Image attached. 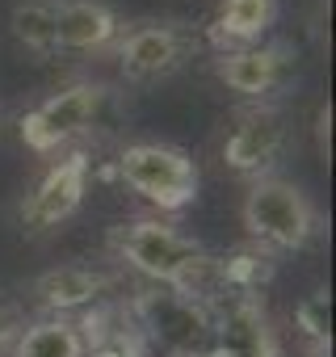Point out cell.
Here are the masks:
<instances>
[{
	"mask_svg": "<svg viewBox=\"0 0 336 357\" xmlns=\"http://www.w3.org/2000/svg\"><path fill=\"white\" fill-rule=\"evenodd\" d=\"M114 252L155 286L181 290L206 303L215 290V257L160 219H135L114 231Z\"/></svg>",
	"mask_w": 336,
	"mask_h": 357,
	"instance_id": "obj_1",
	"label": "cell"
},
{
	"mask_svg": "<svg viewBox=\"0 0 336 357\" xmlns=\"http://www.w3.org/2000/svg\"><path fill=\"white\" fill-rule=\"evenodd\" d=\"M240 219L248 227L252 240H261L265 248L277 252H294L303 244H311V236L319 231V211L315 202L286 176H252V185L240 202Z\"/></svg>",
	"mask_w": 336,
	"mask_h": 357,
	"instance_id": "obj_2",
	"label": "cell"
},
{
	"mask_svg": "<svg viewBox=\"0 0 336 357\" xmlns=\"http://www.w3.org/2000/svg\"><path fill=\"white\" fill-rule=\"evenodd\" d=\"M130 319L151 344H160L173 357H202L211 349V307L194 294L168 286L139 290L130 303Z\"/></svg>",
	"mask_w": 336,
	"mask_h": 357,
	"instance_id": "obj_3",
	"label": "cell"
},
{
	"mask_svg": "<svg viewBox=\"0 0 336 357\" xmlns=\"http://www.w3.org/2000/svg\"><path fill=\"white\" fill-rule=\"evenodd\" d=\"M118 172L139 198H147L160 211H185L202 185L198 164L168 143H130L118 155Z\"/></svg>",
	"mask_w": 336,
	"mask_h": 357,
	"instance_id": "obj_4",
	"label": "cell"
},
{
	"mask_svg": "<svg viewBox=\"0 0 336 357\" xmlns=\"http://www.w3.org/2000/svg\"><path fill=\"white\" fill-rule=\"evenodd\" d=\"M211 307V349L219 357H277V336L257 294H231L206 303Z\"/></svg>",
	"mask_w": 336,
	"mask_h": 357,
	"instance_id": "obj_5",
	"label": "cell"
},
{
	"mask_svg": "<svg viewBox=\"0 0 336 357\" xmlns=\"http://www.w3.org/2000/svg\"><path fill=\"white\" fill-rule=\"evenodd\" d=\"M101 109V89L97 84H72L51 93L43 105H34L22 118V143L38 155L59 151L68 139H76L80 130H89V122Z\"/></svg>",
	"mask_w": 336,
	"mask_h": 357,
	"instance_id": "obj_6",
	"label": "cell"
},
{
	"mask_svg": "<svg viewBox=\"0 0 336 357\" xmlns=\"http://www.w3.org/2000/svg\"><path fill=\"white\" fill-rule=\"evenodd\" d=\"M286 147V118L273 105H252L244 114H236L231 130L223 135V164L244 172V176H269V168L277 164Z\"/></svg>",
	"mask_w": 336,
	"mask_h": 357,
	"instance_id": "obj_7",
	"label": "cell"
},
{
	"mask_svg": "<svg viewBox=\"0 0 336 357\" xmlns=\"http://www.w3.org/2000/svg\"><path fill=\"white\" fill-rule=\"evenodd\" d=\"M84 190H89V155L84 151H72L68 160L51 164L47 176L34 185V194L22 206L26 231H51L63 219H72L84 202Z\"/></svg>",
	"mask_w": 336,
	"mask_h": 357,
	"instance_id": "obj_8",
	"label": "cell"
},
{
	"mask_svg": "<svg viewBox=\"0 0 336 357\" xmlns=\"http://www.w3.org/2000/svg\"><path fill=\"white\" fill-rule=\"evenodd\" d=\"M190 47V34L177 26H139L118 43V63L130 80H160L185 63Z\"/></svg>",
	"mask_w": 336,
	"mask_h": 357,
	"instance_id": "obj_9",
	"label": "cell"
},
{
	"mask_svg": "<svg viewBox=\"0 0 336 357\" xmlns=\"http://www.w3.org/2000/svg\"><path fill=\"white\" fill-rule=\"evenodd\" d=\"M286 47H240V51H223L215 59V76L244 97H265L282 84L286 76Z\"/></svg>",
	"mask_w": 336,
	"mask_h": 357,
	"instance_id": "obj_10",
	"label": "cell"
},
{
	"mask_svg": "<svg viewBox=\"0 0 336 357\" xmlns=\"http://www.w3.org/2000/svg\"><path fill=\"white\" fill-rule=\"evenodd\" d=\"M55 38H59V51H101L118 38V17L101 0H59Z\"/></svg>",
	"mask_w": 336,
	"mask_h": 357,
	"instance_id": "obj_11",
	"label": "cell"
},
{
	"mask_svg": "<svg viewBox=\"0 0 336 357\" xmlns=\"http://www.w3.org/2000/svg\"><path fill=\"white\" fill-rule=\"evenodd\" d=\"M105 290H109V278L97 273V269H84V265H59V269H47V273L34 282L38 307H47V311H55V315L76 311V307H89V303H97Z\"/></svg>",
	"mask_w": 336,
	"mask_h": 357,
	"instance_id": "obj_12",
	"label": "cell"
},
{
	"mask_svg": "<svg viewBox=\"0 0 336 357\" xmlns=\"http://www.w3.org/2000/svg\"><path fill=\"white\" fill-rule=\"evenodd\" d=\"M89 353V336L84 324L68 319V315H47L34 319L17 332V340L9 344V357H84Z\"/></svg>",
	"mask_w": 336,
	"mask_h": 357,
	"instance_id": "obj_13",
	"label": "cell"
},
{
	"mask_svg": "<svg viewBox=\"0 0 336 357\" xmlns=\"http://www.w3.org/2000/svg\"><path fill=\"white\" fill-rule=\"evenodd\" d=\"M277 17V0H223L215 22H211V43L219 47H252L265 38V30Z\"/></svg>",
	"mask_w": 336,
	"mask_h": 357,
	"instance_id": "obj_14",
	"label": "cell"
},
{
	"mask_svg": "<svg viewBox=\"0 0 336 357\" xmlns=\"http://www.w3.org/2000/svg\"><path fill=\"white\" fill-rule=\"evenodd\" d=\"M9 30H13V38L26 51H34L43 59L59 51V38H55V5H51V0H22V5H13Z\"/></svg>",
	"mask_w": 336,
	"mask_h": 357,
	"instance_id": "obj_15",
	"label": "cell"
},
{
	"mask_svg": "<svg viewBox=\"0 0 336 357\" xmlns=\"http://www.w3.org/2000/svg\"><path fill=\"white\" fill-rule=\"evenodd\" d=\"M294 324L303 328L311 349H328V340H332V303H328V294H311L307 303H298Z\"/></svg>",
	"mask_w": 336,
	"mask_h": 357,
	"instance_id": "obj_16",
	"label": "cell"
},
{
	"mask_svg": "<svg viewBox=\"0 0 336 357\" xmlns=\"http://www.w3.org/2000/svg\"><path fill=\"white\" fill-rule=\"evenodd\" d=\"M22 328H26V311H22L13 298H5V294H0V349H5V344H13Z\"/></svg>",
	"mask_w": 336,
	"mask_h": 357,
	"instance_id": "obj_17",
	"label": "cell"
},
{
	"mask_svg": "<svg viewBox=\"0 0 336 357\" xmlns=\"http://www.w3.org/2000/svg\"><path fill=\"white\" fill-rule=\"evenodd\" d=\"M84 357H135L126 344H97V349H89Z\"/></svg>",
	"mask_w": 336,
	"mask_h": 357,
	"instance_id": "obj_18",
	"label": "cell"
},
{
	"mask_svg": "<svg viewBox=\"0 0 336 357\" xmlns=\"http://www.w3.org/2000/svg\"><path fill=\"white\" fill-rule=\"evenodd\" d=\"M307 357H332V349H311Z\"/></svg>",
	"mask_w": 336,
	"mask_h": 357,
	"instance_id": "obj_19",
	"label": "cell"
}]
</instances>
